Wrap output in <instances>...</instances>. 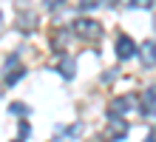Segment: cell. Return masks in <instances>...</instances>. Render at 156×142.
<instances>
[{"label":"cell","instance_id":"cell-1","mask_svg":"<svg viewBox=\"0 0 156 142\" xmlns=\"http://www.w3.org/2000/svg\"><path fill=\"white\" fill-rule=\"evenodd\" d=\"M74 34L82 40H97V37H102V26H99V20L80 17V20H74Z\"/></svg>","mask_w":156,"mask_h":142},{"label":"cell","instance_id":"cell-2","mask_svg":"<svg viewBox=\"0 0 156 142\" xmlns=\"http://www.w3.org/2000/svg\"><path fill=\"white\" fill-rule=\"evenodd\" d=\"M128 122H125V117H116V114H111L108 117V131H105V139L108 142H116V139H125L128 137Z\"/></svg>","mask_w":156,"mask_h":142},{"label":"cell","instance_id":"cell-3","mask_svg":"<svg viewBox=\"0 0 156 142\" xmlns=\"http://www.w3.org/2000/svg\"><path fill=\"white\" fill-rule=\"evenodd\" d=\"M26 74V68H23V63H20V57L17 54H12L6 60V77H3V82L6 85H14V82H20V77Z\"/></svg>","mask_w":156,"mask_h":142},{"label":"cell","instance_id":"cell-4","mask_svg":"<svg viewBox=\"0 0 156 142\" xmlns=\"http://www.w3.org/2000/svg\"><path fill=\"white\" fill-rule=\"evenodd\" d=\"M133 54H136V43L128 34H119L116 37V57H119V60H131Z\"/></svg>","mask_w":156,"mask_h":142},{"label":"cell","instance_id":"cell-5","mask_svg":"<svg viewBox=\"0 0 156 142\" xmlns=\"http://www.w3.org/2000/svg\"><path fill=\"white\" fill-rule=\"evenodd\" d=\"M54 65H57V71H60L66 80H74V74H77V63H74V57H68V54H60Z\"/></svg>","mask_w":156,"mask_h":142},{"label":"cell","instance_id":"cell-6","mask_svg":"<svg viewBox=\"0 0 156 142\" xmlns=\"http://www.w3.org/2000/svg\"><path fill=\"white\" fill-rule=\"evenodd\" d=\"M133 100H136V97H131V94H125V97H116V100H114V105H111V114H116V117L122 114V117H125L128 111H133V108H136V102H133Z\"/></svg>","mask_w":156,"mask_h":142},{"label":"cell","instance_id":"cell-7","mask_svg":"<svg viewBox=\"0 0 156 142\" xmlns=\"http://www.w3.org/2000/svg\"><path fill=\"white\" fill-rule=\"evenodd\" d=\"M34 26H37V14H29V12H23L20 14V28H23V31H26V28H34Z\"/></svg>","mask_w":156,"mask_h":142},{"label":"cell","instance_id":"cell-8","mask_svg":"<svg viewBox=\"0 0 156 142\" xmlns=\"http://www.w3.org/2000/svg\"><path fill=\"white\" fill-rule=\"evenodd\" d=\"M142 63L148 65V68H153V40L145 43V49H142Z\"/></svg>","mask_w":156,"mask_h":142},{"label":"cell","instance_id":"cell-9","mask_svg":"<svg viewBox=\"0 0 156 142\" xmlns=\"http://www.w3.org/2000/svg\"><path fill=\"white\" fill-rule=\"evenodd\" d=\"M145 102H142V114H148V117H153V88H148L145 91V97H142Z\"/></svg>","mask_w":156,"mask_h":142},{"label":"cell","instance_id":"cell-10","mask_svg":"<svg viewBox=\"0 0 156 142\" xmlns=\"http://www.w3.org/2000/svg\"><path fill=\"white\" fill-rule=\"evenodd\" d=\"M68 40H71V34L66 31V28H57V34H51V43L54 46H66Z\"/></svg>","mask_w":156,"mask_h":142},{"label":"cell","instance_id":"cell-11","mask_svg":"<svg viewBox=\"0 0 156 142\" xmlns=\"http://www.w3.org/2000/svg\"><path fill=\"white\" fill-rule=\"evenodd\" d=\"M9 114H14V117H26V114H29V105H26V102H12V105H9Z\"/></svg>","mask_w":156,"mask_h":142},{"label":"cell","instance_id":"cell-12","mask_svg":"<svg viewBox=\"0 0 156 142\" xmlns=\"http://www.w3.org/2000/svg\"><path fill=\"white\" fill-rule=\"evenodd\" d=\"M122 3L128 9H145V6H151V0H122Z\"/></svg>","mask_w":156,"mask_h":142},{"label":"cell","instance_id":"cell-13","mask_svg":"<svg viewBox=\"0 0 156 142\" xmlns=\"http://www.w3.org/2000/svg\"><path fill=\"white\" fill-rule=\"evenodd\" d=\"M26 137H31V125L29 122H20V139H26Z\"/></svg>","mask_w":156,"mask_h":142},{"label":"cell","instance_id":"cell-14","mask_svg":"<svg viewBox=\"0 0 156 142\" xmlns=\"http://www.w3.org/2000/svg\"><path fill=\"white\" fill-rule=\"evenodd\" d=\"M60 3H62V0H43V6H45V9H51V12H54Z\"/></svg>","mask_w":156,"mask_h":142},{"label":"cell","instance_id":"cell-15","mask_svg":"<svg viewBox=\"0 0 156 142\" xmlns=\"http://www.w3.org/2000/svg\"><path fill=\"white\" fill-rule=\"evenodd\" d=\"M145 142H153V134H148V139H145Z\"/></svg>","mask_w":156,"mask_h":142},{"label":"cell","instance_id":"cell-16","mask_svg":"<svg viewBox=\"0 0 156 142\" xmlns=\"http://www.w3.org/2000/svg\"><path fill=\"white\" fill-rule=\"evenodd\" d=\"M0 28H3V23H0Z\"/></svg>","mask_w":156,"mask_h":142},{"label":"cell","instance_id":"cell-17","mask_svg":"<svg viewBox=\"0 0 156 142\" xmlns=\"http://www.w3.org/2000/svg\"><path fill=\"white\" fill-rule=\"evenodd\" d=\"M17 142H20V139H17Z\"/></svg>","mask_w":156,"mask_h":142}]
</instances>
